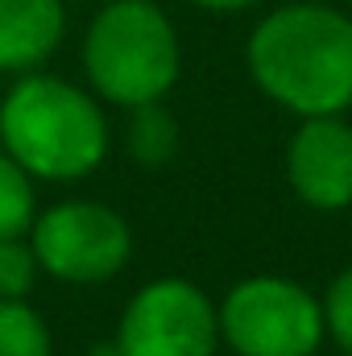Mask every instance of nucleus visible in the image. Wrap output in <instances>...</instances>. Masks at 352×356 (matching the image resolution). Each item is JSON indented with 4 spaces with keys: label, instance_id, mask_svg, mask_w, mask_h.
Segmentation results:
<instances>
[{
    "label": "nucleus",
    "instance_id": "1",
    "mask_svg": "<svg viewBox=\"0 0 352 356\" xmlns=\"http://www.w3.org/2000/svg\"><path fill=\"white\" fill-rule=\"evenodd\" d=\"M253 83L303 116H340L352 108V17L332 4H282L249 33Z\"/></svg>",
    "mask_w": 352,
    "mask_h": 356
},
{
    "label": "nucleus",
    "instance_id": "2",
    "mask_svg": "<svg viewBox=\"0 0 352 356\" xmlns=\"http://www.w3.org/2000/svg\"><path fill=\"white\" fill-rule=\"evenodd\" d=\"M0 149L29 178L71 182L108 158V124L88 91L54 75H29L0 99Z\"/></svg>",
    "mask_w": 352,
    "mask_h": 356
},
{
    "label": "nucleus",
    "instance_id": "3",
    "mask_svg": "<svg viewBox=\"0 0 352 356\" xmlns=\"http://www.w3.org/2000/svg\"><path fill=\"white\" fill-rule=\"evenodd\" d=\"M83 71L108 104H154L178 79V33L150 0H108L83 38Z\"/></svg>",
    "mask_w": 352,
    "mask_h": 356
},
{
    "label": "nucleus",
    "instance_id": "4",
    "mask_svg": "<svg viewBox=\"0 0 352 356\" xmlns=\"http://www.w3.org/2000/svg\"><path fill=\"white\" fill-rule=\"evenodd\" d=\"M220 340L237 356H315L323 344V307L290 277L257 273L216 307Z\"/></svg>",
    "mask_w": 352,
    "mask_h": 356
},
{
    "label": "nucleus",
    "instance_id": "5",
    "mask_svg": "<svg viewBox=\"0 0 352 356\" xmlns=\"http://www.w3.org/2000/svg\"><path fill=\"white\" fill-rule=\"evenodd\" d=\"M29 249L50 277L71 286H99L129 266L133 232L112 207L91 199H71L33 216Z\"/></svg>",
    "mask_w": 352,
    "mask_h": 356
},
{
    "label": "nucleus",
    "instance_id": "6",
    "mask_svg": "<svg viewBox=\"0 0 352 356\" xmlns=\"http://www.w3.org/2000/svg\"><path fill=\"white\" fill-rule=\"evenodd\" d=\"M220 315L211 298L186 277L141 286L116 327L120 356H216Z\"/></svg>",
    "mask_w": 352,
    "mask_h": 356
},
{
    "label": "nucleus",
    "instance_id": "7",
    "mask_svg": "<svg viewBox=\"0 0 352 356\" xmlns=\"http://www.w3.org/2000/svg\"><path fill=\"white\" fill-rule=\"evenodd\" d=\"M286 178L315 211L352 203V124L340 116H303L286 149Z\"/></svg>",
    "mask_w": 352,
    "mask_h": 356
},
{
    "label": "nucleus",
    "instance_id": "8",
    "mask_svg": "<svg viewBox=\"0 0 352 356\" xmlns=\"http://www.w3.org/2000/svg\"><path fill=\"white\" fill-rule=\"evenodd\" d=\"M67 33L63 0H0V75L38 71Z\"/></svg>",
    "mask_w": 352,
    "mask_h": 356
},
{
    "label": "nucleus",
    "instance_id": "9",
    "mask_svg": "<svg viewBox=\"0 0 352 356\" xmlns=\"http://www.w3.org/2000/svg\"><path fill=\"white\" fill-rule=\"evenodd\" d=\"M129 158L141 166H166L178 149V124L175 116L154 99V104H137L129 108Z\"/></svg>",
    "mask_w": 352,
    "mask_h": 356
},
{
    "label": "nucleus",
    "instance_id": "10",
    "mask_svg": "<svg viewBox=\"0 0 352 356\" xmlns=\"http://www.w3.org/2000/svg\"><path fill=\"white\" fill-rule=\"evenodd\" d=\"M0 356H50V327L25 298H0Z\"/></svg>",
    "mask_w": 352,
    "mask_h": 356
},
{
    "label": "nucleus",
    "instance_id": "11",
    "mask_svg": "<svg viewBox=\"0 0 352 356\" xmlns=\"http://www.w3.org/2000/svg\"><path fill=\"white\" fill-rule=\"evenodd\" d=\"M33 224V178L0 149V241L25 236Z\"/></svg>",
    "mask_w": 352,
    "mask_h": 356
},
{
    "label": "nucleus",
    "instance_id": "12",
    "mask_svg": "<svg viewBox=\"0 0 352 356\" xmlns=\"http://www.w3.org/2000/svg\"><path fill=\"white\" fill-rule=\"evenodd\" d=\"M33 273H38V257L21 236L0 241V298H25Z\"/></svg>",
    "mask_w": 352,
    "mask_h": 356
},
{
    "label": "nucleus",
    "instance_id": "13",
    "mask_svg": "<svg viewBox=\"0 0 352 356\" xmlns=\"http://www.w3.org/2000/svg\"><path fill=\"white\" fill-rule=\"evenodd\" d=\"M323 332L352 356V266L344 273H336V282L323 294Z\"/></svg>",
    "mask_w": 352,
    "mask_h": 356
},
{
    "label": "nucleus",
    "instance_id": "14",
    "mask_svg": "<svg viewBox=\"0 0 352 356\" xmlns=\"http://www.w3.org/2000/svg\"><path fill=\"white\" fill-rule=\"evenodd\" d=\"M191 4L211 8V13H237V8H249V4H257V0H191Z\"/></svg>",
    "mask_w": 352,
    "mask_h": 356
},
{
    "label": "nucleus",
    "instance_id": "15",
    "mask_svg": "<svg viewBox=\"0 0 352 356\" xmlns=\"http://www.w3.org/2000/svg\"><path fill=\"white\" fill-rule=\"evenodd\" d=\"M91 356H120V353H116V340H112L108 348H104V344H95V348H91Z\"/></svg>",
    "mask_w": 352,
    "mask_h": 356
}]
</instances>
